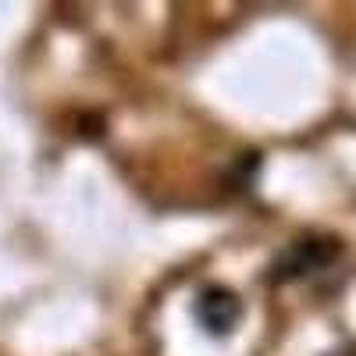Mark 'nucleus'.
Wrapping results in <instances>:
<instances>
[{"label":"nucleus","instance_id":"1","mask_svg":"<svg viewBox=\"0 0 356 356\" xmlns=\"http://www.w3.org/2000/svg\"><path fill=\"white\" fill-rule=\"evenodd\" d=\"M339 243L335 239H321V235H307V239H296L289 243L275 264H271V282H296V278H307L314 271H324L335 257H339Z\"/></svg>","mask_w":356,"mask_h":356},{"label":"nucleus","instance_id":"2","mask_svg":"<svg viewBox=\"0 0 356 356\" xmlns=\"http://www.w3.org/2000/svg\"><path fill=\"white\" fill-rule=\"evenodd\" d=\"M193 310H196V321H200L211 335H228L235 324H239V317H243L239 296H235L232 289H221V285L203 289Z\"/></svg>","mask_w":356,"mask_h":356}]
</instances>
